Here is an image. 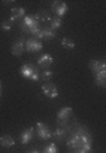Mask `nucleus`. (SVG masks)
Here are the masks:
<instances>
[{"label": "nucleus", "instance_id": "obj_1", "mask_svg": "<svg viewBox=\"0 0 106 153\" xmlns=\"http://www.w3.org/2000/svg\"><path fill=\"white\" fill-rule=\"evenodd\" d=\"M67 146L72 152L79 150L82 153H89L92 149V136H71L68 139Z\"/></svg>", "mask_w": 106, "mask_h": 153}, {"label": "nucleus", "instance_id": "obj_2", "mask_svg": "<svg viewBox=\"0 0 106 153\" xmlns=\"http://www.w3.org/2000/svg\"><path fill=\"white\" fill-rule=\"evenodd\" d=\"M20 74L24 78L31 79V81H40L41 79V71L35 65H31V64H24L20 68Z\"/></svg>", "mask_w": 106, "mask_h": 153}, {"label": "nucleus", "instance_id": "obj_3", "mask_svg": "<svg viewBox=\"0 0 106 153\" xmlns=\"http://www.w3.org/2000/svg\"><path fill=\"white\" fill-rule=\"evenodd\" d=\"M20 26H21L23 31L24 33H33V31H35L37 28L41 27V23L35 19V16H26L24 19H23V22H20Z\"/></svg>", "mask_w": 106, "mask_h": 153}, {"label": "nucleus", "instance_id": "obj_4", "mask_svg": "<svg viewBox=\"0 0 106 153\" xmlns=\"http://www.w3.org/2000/svg\"><path fill=\"white\" fill-rule=\"evenodd\" d=\"M72 108H69V106H64L58 115H57V118H58V125L61 126V128H68L67 123L69 122V119L72 118Z\"/></svg>", "mask_w": 106, "mask_h": 153}, {"label": "nucleus", "instance_id": "obj_5", "mask_svg": "<svg viewBox=\"0 0 106 153\" xmlns=\"http://www.w3.org/2000/svg\"><path fill=\"white\" fill-rule=\"evenodd\" d=\"M35 132H37V136L43 140H50L52 137V131H51L48 126L43 123V122H38L37 126H35Z\"/></svg>", "mask_w": 106, "mask_h": 153}, {"label": "nucleus", "instance_id": "obj_6", "mask_svg": "<svg viewBox=\"0 0 106 153\" xmlns=\"http://www.w3.org/2000/svg\"><path fill=\"white\" fill-rule=\"evenodd\" d=\"M51 10H52V13H54L57 17H62L67 14L68 6H67V3H64V1H54V3L51 4Z\"/></svg>", "mask_w": 106, "mask_h": 153}, {"label": "nucleus", "instance_id": "obj_7", "mask_svg": "<svg viewBox=\"0 0 106 153\" xmlns=\"http://www.w3.org/2000/svg\"><path fill=\"white\" fill-rule=\"evenodd\" d=\"M43 50V43L40 40H35V38H28L26 40V51L28 53H38Z\"/></svg>", "mask_w": 106, "mask_h": 153}, {"label": "nucleus", "instance_id": "obj_8", "mask_svg": "<svg viewBox=\"0 0 106 153\" xmlns=\"http://www.w3.org/2000/svg\"><path fill=\"white\" fill-rule=\"evenodd\" d=\"M24 51H26V41H24V38L21 37L13 43V45H11V53H13V55H16V57H20Z\"/></svg>", "mask_w": 106, "mask_h": 153}, {"label": "nucleus", "instance_id": "obj_9", "mask_svg": "<svg viewBox=\"0 0 106 153\" xmlns=\"http://www.w3.org/2000/svg\"><path fill=\"white\" fill-rule=\"evenodd\" d=\"M41 89L48 98H57L58 97V88L51 82H45L44 85H41Z\"/></svg>", "mask_w": 106, "mask_h": 153}, {"label": "nucleus", "instance_id": "obj_10", "mask_svg": "<svg viewBox=\"0 0 106 153\" xmlns=\"http://www.w3.org/2000/svg\"><path fill=\"white\" fill-rule=\"evenodd\" d=\"M91 71L93 74H99V72H103L106 71V65H105V60H92L91 61Z\"/></svg>", "mask_w": 106, "mask_h": 153}, {"label": "nucleus", "instance_id": "obj_11", "mask_svg": "<svg viewBox=\"0 0 106 153\" xmlns=\"http://www.w3.org/2000/svg\"><path fill=\"white\" fill-rule=\"evenodd\" d=\"M26 17V10L23 7H16L11 10V16H10V22H23V19Z\"/></svg>", "mask_w": 106, "mask_h": 153}, {"label": "nucleus", "instance_id": "obj_12", "mask_svg": "<svg viewBox=\"0 0 106 153\" xmlns=\"http://www.w3.org/2000/svg\"><path fill=\"white\" fill-rule=\"evenodd\" d=\"M52 62H54V60H52V57L50 54H43L38 58V65L43 67V70H48L52 65Z\"/></svg>", "mask_w": 106, "mask_h": 153}, {"label": "nucleus", "instance_id": "obj_13", "mask_svg": "<svg viewBox=\"0 0 106 153\" xmlns=\"http://www.w3.org/2000/svg\"><path fill=\"white\" fill-rule=\"evenodd\" d=\"M67 133H68V128H58V129L52 132V137L55 139L57 142H62V140H65Z\"/></svg>", "mask_w": 106, "mask_h": 153}, {"label": "nucleus", "instance_id": "obj_14", "mask_svg": "<svg viewBox=\"0 0 106 153\" xmlns=\"http://www.w3.org/2000/svg\"><path fill=\"white\" fill-rule=\"evenodd\" d=\"M34 131H35V129H33V128H27L26 131H23L21 136H20L21 143L27 145L28 142H31V139H33V136H34Z\"/></svg>", "mask_w": 106, "mask_h": 153}, {"label": "nucleus", "instance_id": "obj_15", "mask_svg": "<svg viewBox=\"0 0 106 153\" xmlns=\"http://www.w3.org/2000/svg\"><path fill=\"white\" fill-rule=\"evenodd\" d=\"M0 145L3 146V148H13L14 146V139H13V136H10V135H3V136L0 137Z\"/></svg>", "mask_w": 106, "mask_h": 153}, {"label": "nucleus", "instance_id": "obj_16", "mask_svg": "<svg viewBox=\"0 0 106 153\" xmlns=\"http://www.w3.org/2000/svg\"><path fill=\"white\" fill-rule=\"evenodd\" d=\"M41 31H43V38L44 40H52V38L57 36V33H55V30H52L51 27H43L41 28Z\"/></svg>", "mask_w": 106, "mask_h": 153}, {"label": "nucleus", "instance_id": "obj_17", "mask_svg": "<svg viewBox=\"0 0 106 153\" xmlns=\"http://www.w3.org/2000/svg\"><path fill=\"white\" fill-rule=\"evenodd\" d=\"M34 16H35V19H37L40 23H43V22L48 23V22H50V19H51L50 13H48L47 10H41V11H38V13H35Z\"/></svg>", "mask_w": 106, "mask_h": 153}, {"label": "nucleus", "instance_id": "obj_18", "mask_svg": "<svg viewBox=\"0 0 106 153\" xmlns=\"http://www.w3.org/2000/svg\"><path fill=\"white\" fill-rule=\"evenodd\" d=\"M48 23H50V26H48V27H51L52 30H58V28L62 26V19H61V17H57V16L54 17V16H52L50 19V22H48Z\"/></svg>", "mask_w": 106, "mask_h": 153}, {"label": "nucleus", "instance_id": "obj_19", "mask_svg": "<svg viewBox=\"0 0 106 153\" xmlns=\"http://www.w3.org/2000/svg\"><path fill=\"white\" fill-rule=\"evenodd\" d=\"M95 81H96V84H98L101 88H106V71L96 74V75H95Z\"/></svg>", "mask_w": 106, "mask_h": 153}, {"label": "nucleus", "instance_id": "obj_20", "mask_svg": "<svg viewBox=\"0 0 106 153\" xmlns=\"http://www.w3.org/2000/svg\"><path fill=\"white\" fill-rule=\"evenodd\" d=\"M43 153H58V146H57L55 143H48L44 148Z\"/></svg>", "mask_w": 106, "mask_h": 153}, {"label": "nucleus", "instance_id": "obj_21", "mask_svg": "<svg viewBox=\"0 0 106 153\" xmlns=\"http://www.w3.org/2000/svg\"><path fill=\"white\" fill-rule=\"evenodd\" d=\"M61 44H62V47H65V48H69V50H72L74 47H75V43H74L71 38H62L61 40Z\"/></svg>", "mask_w": 106, "mask_h": 153}, {"label": "nucleus", "instance_id": "obj_22", "mask_svg": "<svg viewBox=\"0 0 106 153\" xmlns=\"http://www.w3.org/2000/svg\"><path fill=\"white\" fill-rule=\"evenodd\" d=\"M51 78H52V71H50V70H44V71L41 72V79H43V81L50 82Z\"/></svg>", "mask_w": 106, "mask_h": 153}, {"label": "nucleus", "instance_id": "obj_23", "mask_svg": "<svg viewBox=\"0 0 106 153\" xmlns=\"http://www.w3.org/2000/svg\"><path fill=\"white\" fill-rule=\"evenodd\" d=\"M1 28H3L4 31H9V30L11 28V22L10 20H6V22L1 23Z\"/></svg>", "mask_w": 106, "mask_h": 153}, {"label": "nucleus", "instance_id": "obj_24", "mask_svg": "<svg viewBox=\"0 0 106 153\" xmlns=\"http://www.w3.org/2000/svg\"><path fill=\"white\" fill-rule=\"evenodd\" d=\"M27 153H43V152H40V150H37V149H34V150H30V152Z\"/></svg>", "mask_w": 106, "mask_h": 153}, {"label": "nucleus", "instance_id": "obj_25", "mask_svg": "<svg viewBox=\"0 0 106 153\" xmlns=\"http://www.w3.org/2000/svg\"><path fill=\"white\" fill-rule=\"evenodd\" d=\"M1 89H3V85H1V82H0V94H1Z\"/></svg>", "mask_w": 106, "mask_h": 153}]
</instances>
